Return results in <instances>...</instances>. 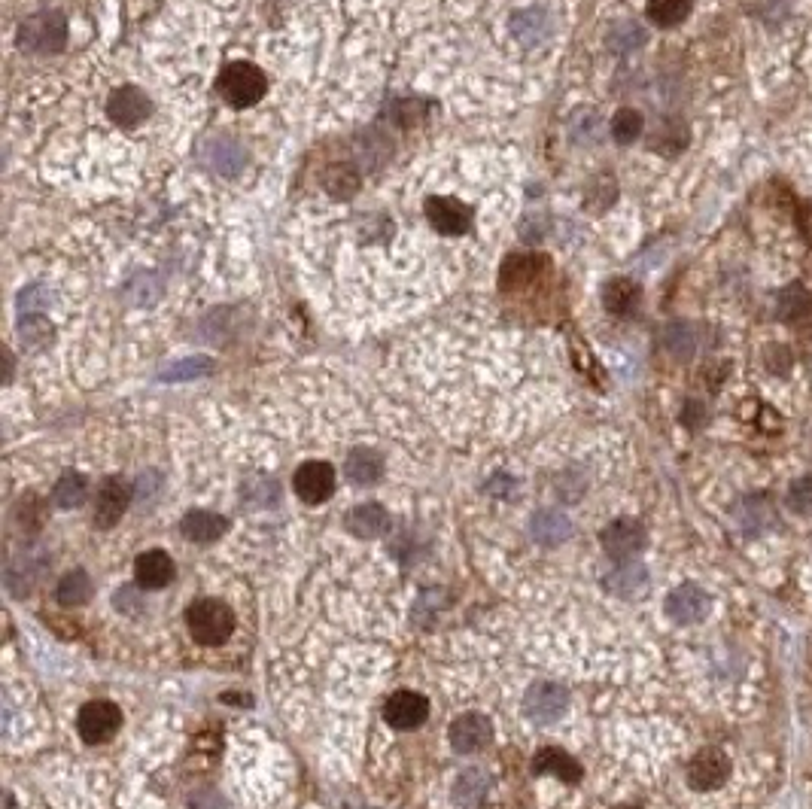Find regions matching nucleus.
<instances>
[{"label": "nucleus", "mask_w": 812, "mask_h": 809, "mask_svg": "<svg viewBox=\"0 0 812 809\" xmlns=\"http://www.w3.org/2000/svg\"><path fill=\"white\" fill-rule=\"evenodd\" d=\"M186 627L195 642L201 645H219L226 642L235 630V612L223 600H195L186 612Z\"/></svg>", "instance_id": "obj_1"}, {"label": "nucleus", "mask_w": 812, "mask_h": 809, "mask_svg": "<svg viewBox=\"0 0 812 809\" xmlns=\"http://www.w3.org/2000/svg\"><path fill=\"white\" fill-rule=\"evenodd\" d=\"M162 296V280L153 271H140L128 286H125V299L131 305H153Z\"/></svg>", "instance_id": "obj_33"}, {"label": "nucleus", "mask_w": 812, "mask_h": 809, "mask_svg": "<svg viewBox=\"0 0 812 809\" xmlns=\"http://www.w3.org/2000/svg\"><path fill=\"white\" fill-rule=\"evenodd\" d=\"M566 706H569V694H566L560 685H554V682H539V685H533V688L527 691V697H524V712H527V718L536 721V724H551V721H557V718L566 712Z\"/></svg>", "instance_id": "obj_7"}, {"label": "nucleus", "mask_w": 812, "mask_h": 809, "mask_svg": "<svg viewBox=\"0 0 812 809\" xmlns=\"http://www.w3.org/2000/svg\"><path fill=\"white\" fill-rule=\"evenodd\" d=\"M89 597H92V578H89L83 569L67 572V575L58 581V587H55V600H58L64 609H77V606L89 603Z\"/></svg>", "instance_id": "obj_25"}, {"label": "nucleus", "mask_w": 812, "mask_h": 809, "mask_svg": "<svg viewBox=\"0 0 812 809\" xmlns=\"http://www.w3.org/2000/svg\"><path fill=\"white\" fill-rule=\"evenodd\" d=\"M530 533H533V539L542 542V545H560V542H566V539L572 536V524H569L566 514L545 508V511H539L536 518H533Z\"/></svg>", "instance_id": "obj_23"}, {"label": "nucleus", "mask_w": 812, "mask_h": 809, "mask_svg": "<svg viewBox=\"0 0 812 809\" xmlns=\"http://www.w3.org/2000/svg\"><path fill=\"white\" fill-rule=\"evenodd\" d=\"M493 740V724L487 715L481 712H469V715H460L454 724H451V746L454 752L460 755H475L481 749H487Z\"/></svg>", "instance_id": "obj_8"}, {"label": "nucleus", "mask_w": 812, "mask_h": 809, "mask_svg": "<svg viewBox=\"0 0 812 809\" xmlns=\"http://www.w3.org/2000/svg\"><path fill=\"white\" fill-rule=\"evenodd\" d=\"M490 773H484V770H463L460 776H457V782H454V791H451V797H454V803L457 806H478V803H484V797L490 794Z\"/></svg>", "instance_id": "obj_24"}, {"label": "nucleus", "mask_w": 812, "mask_h": 809, "mask_svg": "<svg viewBox=\"0 0 812 809\" xmlns=\"http://www.w3.org/2000/svg\"><path fill=\"white\" fill-rule=\"evenodd\" d=\"M426 216L435 232L448 235V238H457V235H466L469 226H472V210L457 201V198H445V195H435L426 201Z\"/></svg>", "instance_id": "obj_6"}, {"label": "nucleus", "mask_w": 812, "mask_h": 809, "mask_svg": "<svg viewBox=\"0 0 812 809\" xmlns=\"http://www.w3.org/2000/svg\"><path fill=\"white\" fill-rule=\"evenodd\" d=\"M545 265H548V259L545 256H536V253L508 256L505 265H502V286L505 289H524V286H530L545 271Z\"/></svg>", "instance_id": "obj_19"}, {"label": "nucleus", "mask_w": 812, "mask_h": 809, "mask_svg": "<svg viewBox=\"0 0 812 809\" xmlns=\"http://www.w3.org/2000/svg\"><path fill=\"white\" fill-rule=\"evenodd\" d=\"M767 521H770V508L764 499H743L740 505H736V524H740L746 533L764 530Z\"/></svg>", "instance_id": "obj_35"}, {"label": "nucleus", "mask_w": 812, "mask_h": 809, "mask_svg": "<svg viewBox=\"0 0 812 809\" xmlns=\"http://www.w3.org/2000/svg\"><path fill=\"white\" fill-rule=\"evenodd\" d=\"M533 773H551L563 782H578L581 779V767L560 749H542L533 758Z\"/></svg>", "instance_id": "obj_26"}, {"label": "nucleus", "mask_w": 812, "mask_h": 809, "mask_svg": "<svg viewBox=\"0 0 812 809\" xmlns=\"http://www.w3.org/2000/svg\"><path fill=\"white\" fill-rule=\"evenodd\" d=\"M119 727H122V712L110 700H92L77 715V730H80V737L89 746H98V743L113 740L116 733H119Z\"/></svg>", "instance_id": "obj_4"}, {"label": "nucleus", "mask_w": 812, "mask_h": 809, "mask_svg": "<svg viewBox=\"0 0 812 809\" xmlns=\"http://www.w3.org/2000/svg\"><path fill=\"white\" fill-rule=\"evenodd\" d=\"M344 472H347V478L353 484L368 487V484L381 481V475H384V457L375 448H356V451H350V457L344 463Z\"/></svg>", "instance_id": "obj_22"}, {"label": "nucleus", "mask_w": 812, "mask_h": 809, "mask_svg": "<svg viewBox=\"0 0 812 809\" xmlns=\"http://www.w3.org/2000/svg\"><path fill=\"white\" fill-rule=\"evenodd\" d=\"M712 612V597L697 584H679L667 597V615L676 624H700Z\"/></svg>", "instance_id": "obj_9"}, {"label": "nucleus", "mask_w": 812, "mask_h": 809, "mask_svg": "<svg viewBox=\"0 0 812 809\" xmlns=\"http://www.w3.org/2000/svg\"><path fill=\"white\" fill-rule=\"evenodd\" d=\"M788 505L800 514H809L812 511V478H800L791 484L788 490Z\"/></svg>", "instance_id": "obj_39"}, {"label": "nucleus", "mask_w": 812, "mask_h": 809, "mask_svg": "<svg viewBox=\"0 0 812 809\" xmlns=\"http://www.w3.org/2000/svg\"><path fill=\"white\" fill-rule=\"evenodd\" d=\"M113 606L122 609L125 615H137L140 606H143V600H140V594L134 591V587H119L116 597H113Z\"/></svg>", "instance_id": "obj_41"}, {"label": "nucleus", "mask_w": 812, "mask_h": 809, "mask_svg": "<svg viewBox=\"0 0 812 809\" xmlns=\"http://www.w3.org/2000/svg\"><path fill=\"white\" fill-rule=\"evenodd\" d=\"M213 372V362L207 356H195V359H180V362H171L162 369V381H195V378H204Z\"/></svg>", "instance_id": "obj_34"}, {"label": "nucleus", "mask_w": 812, "mask_h": 809, "mask_svg": "<svg viewBox=\"0 0 812 809\" xmlns=\"http://www.w3.org/2000/svg\"><path fill=\"white\" fill-rule=\"evenodd\" d=\"M621 809H636V806H621Z\"/></svg>", "instance_id": "obj_42"}, {"label": "nucleus", "mask_w": 812, "mask_h": 809, "mask_svg": "<svg viewBox=\"0 0 812 809\" xmlns=\"http://www.w3.org/2000/svg\"><path fill=\"white\" fill-rule=\"evenodd\" d=\"M131 487L122 478H107L98 487V499H95V524L101 530H110L122 521V514L131 505Z\"/></svg>", "instance_id": "obj_11"}, {"label": "nucleus", "mask_w": 812, "mask_h": 809, "mask_svg": "<svg viewBox=\"0 0 812 809\" xmlns=\"http://www.w3.org/2000/svg\"><path fill=\"white\" fill-rule=\"evenodd\" d=\"M323 189L335 198H350L359 189V174L353 165H329L323 174Z\"/></svg>", "instance_id": "obj_30"}, {"label": "nucleus", "mask_w": 812, "mask_h": 809, "mask_svg": "<svg viewBox=\"0 0 812 809\" xmlns=\"http://www.w3.org/2000/svg\"><path fill=\"white\" fill-rule=\"evenodd\" d=\"M49 305V292L43 286H28L19 296V311L22 314H40Z\"/></svg>", "instance_id": "obj_40"}, {"label": "nucleus", "mask_w": 812, "mask_h": 809, "mask_svg": "<svg viewBox=\"0 0 812 809\" xmlns=\"http://www.w3.org/2000/svg\"><path fill=\"white\" fill-rule=\"evenodd\" d=\"M642 128H645V119H642V113L633 110V107H621V110L612 116V137H615L618 143H633V140L642 134Z\"/></svg>", "instance_id": "obj_37"}, {"label": "nucleus", "mask_w": 812, "mask_h": 809, "mask_svg": "<svg viewBox=\"0 0 812 809\" xmlns=\"http://www.w3.org/2000/svg\"><path fill=\"white\" fill-rule=\"evenodd\" d=\"M204 162L210 171L216 174H238L247 162V153L241 150V146L235 140H226V137H219V140H210L207 143V150H204Z\"/></svg>", "instance_id": "obj_20"}, {"label": "nucleus", "mask_w": 812, "mask_h": 809, "mask_svg": "<svg viewBox=\"0 0 812 809\" xmlns=\"http://www.w3.org/2000/svg\"><path fill=\"white\" fill-rule=\"evenodd\" d=\"M19 335H22V344H25V347L40 350V347H46V344L52 341L55 329H52V323H49L43 314H22V320H19Z\"/></svg>", "instance_id": "obj_32"}, {"label": "nucleus", "mask_w": 812, "mask_h": 809, "mask_svg": "<svg viewBox=\"0 0 812 809\" xmlns=\"http://www.w3.org/2000/svg\"><path fill=\"white\" fill-rule=\"evenodd\" d=\"M511 37L518 40L521 46H527V49L542 46L551 37V16L545 10H539V7L518 10L511 16Z\"/></svg>", "instance_id": "obj_16"}, {"label": "nucleus", "mask_w": 812, "mask_h": 809, "mask_svg": "<svg viewBox=\"0 0 812 809\" xmlns=\"http://www.w3.org/2000/svg\"><path fill=\"white\" fill-rule=\"evenodd\" d=\"M663 344H667V350L676 359H691L694 350H697V338H694V329L688 323H673L667 332H663Z\"/></svg>", "instance_id": "obj_36"}, {"label": "nucleus", "mask_w": 812, "mask_h": 809, "mask_svg": "<svg viewBox=\"0 0 812 809\" xmlns=\"http://www.w3.org/2000/svg\"><path fill=\"white\" fill-rule=\"evenodd\" d=\"M174 572L177 569H174L171 554H165L159 548L140 554L137 563H134V578H137V584L143 587V591H162V587H168L174 581Z\"/></svg>", "instance_id": "obj_15"}, {"label": "nucleus", "mask_w": 812, "mask_h": 809, "mask_svg": "<svg viewBox=\"0 0 812 809\" xmlns=\"http://www.w3.org/2000/svg\"><path fill=\"white\" fill-rule=\"evenodd\" d=\"M639 299H642V289L630 277H615L603 289V305L615 317H630L639 308Z\"/></svg>", "instance_id": "obj_21"}, {"label": "nucleus", "mask_w": 812, "mask_h": 809, "mask_svg": "<svg viewBox=\"0 0 812 809\" xmlns=\"http://www.w3.org/2000/svg\"><path fill=\"white\" fill-rule=\"evenodd\" d=\"M19 43L28 52H58L67 43V19L58 10H43L22 22Z\"/></svg>", "instance_id": "obj_3"}, {"label": "nucleus", "mask_w": 812, "mask_h": 809, "mask_svg": "<svg viewBox=\"0 0 812 809\" xmlns=\"http://www.w3.org/2000/svg\"><path fill=\"white\" fill-rule=\"evenodd\" d=\"M86 496H89V484H86V478L77 475V472L61 475L58 484L52 487V502H55L58 508H80V505L86 502Z\"/></svg>", "instance_id": "obj_28"}, {"label": "nucleus", "mask_w": 812, "mask_h": 809, "mask_svg": "<svg viewBox=\"0 0 812 809\" xmlns=\"http://www.w3.org/2000/svg\"><path fill=\"white\" fill-rule=\"evenodd\" d=\"M426 715H429V703L423 694H414V691H396L384 703V718L396 730H414L426 721Z\"/></svg>", "instance_id": "obj_13"}, {"label": "nucleus", "mask_w": 812, "mask_h": 809, "mask_svg": "<svg viewBox=\"0 0 812 809\" xmlns=\"http://www.w3.org/2000/svg\"><path fill=\"white\" fill-rule=\"evenodd\" d=\"M216 89H219V95H223L232 107H253V104H259L265 98L268 80H265V73L256 64L235 61L226 70H219Z\"/></svg>", "instance_id": "obj_2"}, {"label": "nucleus", "mask_w": 812, "mask_h": 809, "mask_svg": "<svg viewBox=\"0 0 812 809\" xmlns=\"http://www.w3.org/2000/svg\"><path fill=\"white\" fill-rule=\"evenodd\" d=\"M150 113H153V104L137 86H122L107 101V116L122 128H137Z\"/></svg>", "instance_id": "obj_12"}, {"label": "nucleus", "mask_w": 812, "mask_h": 809, "mask_svg": "<svg viewBox=\"0 0 812 809\" xmlns=\"http://www.w3.org/2000/svg\"><path fill=\"white\" fill-rule=\"evenodd\" d=\"M691 7H694V0H648L645 16H648V22H654L660 28H673L691 16Z\"/></svg>", "instance_id": "obj_27"}, {"label": "nucleus", "mask_w": 812, "mask_h": 809, "mask_svg": "<svg viewBox=\"0 0 812 809\" xmlns=\"http://www.w3.org/2000/svg\"><path fill=\"white\" fill-rule=\"evenodd\" d=\"M603 548L612 560H633L642 548H645V527L633 518H621L612 521L603 530Z\"/></svg>", "instance_id": "obj_10"}, {"label": "nucleus", "mask_w": 812, "mask_h": 809, "mask_svg": "<svg viewBox=\"0 0 812 809\" xmlns=\"http://www.w3.org/2000/svg\"><path fill=\"white\" fill-rule=\"evenodd\" d=\"M609 587L615 594H621V597H636V594H642L645 587H648V575H645V569L642 566H618L612 575H609V581H606Z\"/></svg>", "instance_id": "obj_31"}, {"label": "nucleus", "mask_w": 812, "mask_h": 809, "mask_svg": "<svg viewBox=\"0 0 812 809\" xmlns=\"http://www.w3.org/2000/svg\"><path fill=\"white\" fill-rule=\"evenodd\" d=\"M648 40V34L633 25V22H621L609 31V49L612 52H630V49H639L642 43Z\"/></svg>", "instance_id": "obj_38"}, {"label": "nucleus", "mask_w": 812, "mask_h": 809, "mask_svg": "<svg viewBox=\"0 0 812 809\" xmlns=\"http://www.w3.org/2000/svg\"><path fill=\"white\" fill-rule=\"evenodd\" d=\"M335 481H338V478H335V469H332L329 463L311 460V463H305V466L295 469L292 487H295V493H299L302 502L320 505V502H326V499L335 493Z\"/></svg>", "instance_id": "obj_5"}, {"label": "nucleus", "mask_w": 812, "mask_h": 809, "mask_svg": "<svg viewBox=\"0 0 812 809\" xmlns=\"http://www.w3.org/2000/svg\"><path fill=\"white\" fill-rule=\"evenodd\" d=\"M226 530H229L226 518H219L213 511H189L180 524V533L195 545H213Z\"/></svg>", "instance_id": "obj_18"}, {"label": "nucleus", "mask_w": 812, "mask_h": 809, "mask_svg": "<svg viewBox=\"0 0 812 809\" xmlns=\"http://www.w3.org/2000/svg\"><path fill=\"white\" fill-rule=\"evenodd\" d=\"M730 776V761L724 752L718 749H703L700 755H694V761L688 764V782L697 791H712L718 785H724Z\"/></svg>", "instance_id": "obj_14"}, {"label": "nucleus", "mask_w": 812, "mask_h": 809, "mask_svg": "<svg viewBox=\"0 0 812 809\" xmlns=\"http://www.w3.org/2000/svg\"><path fill=\"white\" fill-rule=\"evenodd\" d=\"M809 314H812V296L800 283H791L779 296V317L788 323H797V320H806Z\"/></svg>", "instance_id": "obj_29"}, {"label": "nucleus", "mask_w": 812, "mask_h": 809, "mask_svg": "<svg viewBox=\"0 0 812 809\" xmlns=\"http://www.w3.org/2000/svg\"><path fill=\"white\" fill-rule=\"evenodd\" d=\"M344 524L356 539H381L390 530V514L375 502H365V505L350 508Z\"/></svg>", "instance_id": "obj_17"}]
</instances>
